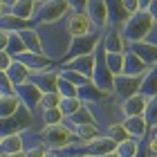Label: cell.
<instances>
[{
    "instance_id": "1",
    "label": "cell",
    "mask_w": 157,
    "mask_h": 157,
    "mask_svg": "<svg viewBox=\"0 0 157 157\" xmlns=\"http://www.w3.org/2000/svg\"><path fill=\"white\" fill-rule=\"evenodd\" d=\"M153 29H155V20L151 11H137L128 16V20L121 27V34H124L126 43H137V40H148Z\"/></svg>"
},
{
    "instance_id": "2",
    "label": "cell",
    "mask_w": 157,
    "mask_h": 157,
    "mask_svg": "<svg viewBox=\"0 0 157 157\" xmlns=\"http://www.w3.org/2000/svg\"><path fill=\"white\" fill-rule=\"evenodd\" d=\"M40 137H43V146L45 148H52V151H63V148H70L76 141V135L72 132V128L61 124H52V126H45L40 130Z\"/></svg>"
},
{
    "instance_id": "3",
    "label": "cell",
    "mask_w": 157,
    "mask_h": 157,
    "mask_svg": "<svg viewBox=\"0 0 157 157\" xmlns=\"http://www.w3.org/2000/svg\"><path fill=\"white\" fill-rule=\"evenodd\" d=\"M70 11H72V7H70L67 0H45V2L38 5L34 20H36V23H40V25L59 23V20L65 18Z\"/></svg>"
},
{
    "instance_id": "4",
    "label": "cell",
    "mask_w": 157,
    "mask_h": 157,
    "mask_svg": "<svg viewBox=\"0 0 157 157\" xmlns=\"http://www.w3.org/2000/svg\"><path fill=\"white\" fill-rule=\"evenodd\" d=\"M141 83H144V76H128V74H119L112 81V94H115L119 101L132 97L135 92H141Z\"/></svg>"
},
{
    "instance_id": "5",
    "label": "cell",
    "mask_w": 157,
    "mask_h": 157,
    "mask_svg": "<svg viewBox=\"0 0 157 157\" xmlns=\"http://www.w3.org/2000/svg\"><path fill=\"white\" fill-rule=\"evenodd\" d=\"M65 29L70 32V36H72V38H76V36H88V34L97 32L88 13H85V11H76V9H72V11L67 13Z\"/></svg>"
},
{
    "instance_id": "6",
    "label": "cell",
    "mask_w": 157,
    "mask_h": 157,
    "mask_svg": "<svg viewBox=\"0 0 157 157\" xmlns=\"http://www.w3.org/2000/svg\"><path fill=\"white\" fill-rule=\"evenodd\" d=\"M16 94H18V99H20V103L27 105V108L34 112V117L40 112V97H43V92H40L32 81H25V83L16 85Z\"/></svg>"
},
{
    "instance_id": "7",
    "label": "cell",
    "mask_w": 157,
    "mask_h": 157,
    "mask_svg": "<svg viewBox=\"0 0 157 157\" xmlns=\"http://www.w3.org/2000/svg\"><path fill=\"white\" fill-rule=\"evenodd\" d=\"M83 11L90 16L94 29L101 32V29H105V27L110 25V16H108V5H105V0H88Z\"/></svg>"
},
{
    "instance_id": "8",
    "label": "cell",
    "mask_w": 157,
    "mask_h": 157,
    "mask_svg": "<svg viewBox=\"0 0 157 157\" xmlns=\"http://www.w3.org/2000/svg\"><path fill=\"white\" fill-rule=\"evenodd\" d=\"M29 81L36 85L40 92H59V70H38L29 74Z\"/></svg>"
},
{
    "instance_id": "9",
    "label": "cell",
    "mask_w": 157,
    "mask_h": 157,
    "mask_svg": "<svg viewBox=\"0 0 157 157\" xmlns=\"http://www.w3.org/2000/svg\"><path fill=\"white\" fill-rule=\"evenodd\" d=\"M101 45L105 52H119L124 54L126 52V38L124 34H121V29H117V27H105V32L101 34Z\"/></svg>"
},
{
    "instance_id": "10",
    "label": "cell",
    "mask_w": 157,
    "mask_h": 157,
    "mask_svg": "<svg viewBox=\"0 0 157 157\" xmlns=\"http://www.w3.org/2000/svg\"><path fill=\"white\" fill-rule=\"evenodd\" d=\"M148 70H151V65H148L139 54H135L132 49H126L124 52V74H128V76H144Z\"/></svg>"
},
{
    "instance_id": "11",
    "label": "cell",
    "mask_w": 157,
    "mask_h": 157,
    "mask_svg": "<svg viewBox=\"0 0 157 157\" xmlns=\"http://www.w3.org/2000/svg\"><path fill=\"white\" fill-rule=\"evenodd\" d=\"M61 67L63 70H76V72L92 78V72H94V52L92 54H78L74 59H67V61L61 63Z\"/></svg>"
},
{
    "instance_id": "12",
    "label": "cell",
    "mask_w": 157,
    "mask_h": 157,
    "mask_svg": "<svg viewBox=\"0 0 157 157\" xmlns=\"http://www.w3.org/2000/svg\"><path fill=\"white\" fill-rule=\"evenodd\" d=\"M121 124L126 126L128 135H130L132 139H137V141H141V139L146 137V132H148V121H146L144 115H130V117H124V121H121Z\"/></svg>"
},
{
    "instance_id": "13",
    "label": "cell",
    "mask_w": 157,
    "mask_h": 157,
    "mask_svg": "<svg viewBox=\"0 0 157 157\" xmlns=\"http://www.w3.org/2000/svg\"><path fill=\"white\" fill-rule=\"evenodd\" d=\"M146 103H148V97L144 94V92H135L132 97H128V99H124V101H121V115H124V117L144 115Z\"/></svg>"
},
{
    "instance_id": "14",
    "label": "cell",
    "mask_w": 157,
    "mask_h": 157,
    "mask_svg": "<svg viewBox=\"0 0 157 157\" xmlns=\"http://www.w3.org/2000/svg\"><path fill=\"white\" fill-rule=\"evenodd\" d=\"M13 59H18L20 63H25L27 67L32 70V72H38V70H47V67H52V59H47L45 54H36V52H23V54H18V56H13Z\"/></svg>"
},
{
    "instance_id": "15",
    "label": "cell",
    "mask_w": 157,
    "mask_h": 157,
    "mask_svg": "<svg viewBox=\"0 0 157 157\" xmlns=\"http://www.w3.org/2000/svg\"><path fill=\"white\" fill-rule=\"evenodd\" d=\"M126 49H132L135 54H139L148 65H155L157 63V45L155 43H148V40H137V43H126Z\"/></svg>"
},
{
    "instance_id": "16",
    "label": "cell",
    "mask_w": 157,
    "mask_h": 157,
    "mask_svg": "<svg viewBox=\"0 0 157 157\" xmlns=\"http://www.w3.org/2000/svg\"><path fill=\"white\" fill-rule=\"evenodd\" d=\"M85 148H88V153L101 157V155L110 153V151H117V141L112 139L110 135H99L97 139H92L90 144H85Z\"/></svg>"
},
{
    "instance_id": "17",
    "label": "cell",
    "mask_w": 157,
    "mask_h": 157,
    "mask_svg": "<svg viewBox=\"0 0 157 157\" xmlns=\"http://www.w3.org/2000/svg\"><path fill=\"white\" fill-rule=\"evenodd\" d=\"M20 38H23L25 47L29 49V52H36V54H43V40H40V32L36 27H23V29H18Z\"/></svg>"
},
{
    "instance_id": "18",
    "label": "cell",
    "mask_w": 157,
    "mask_h": 157,
    "mask_svg": "<svg viewBox=\"0 0 157 157\" xmlns=\"http://www.w3.org/2000/svg\"><path fill=\"white\" fill-rule=\"evenodd\" d=\"M18 151H25L23 132L2 135V139H0V153H2V155H9V153H18Z\"/></svg>"
},
{
    "instance_id": "19",
    "label": "cell",
    "mask_w": 157,
    "mask_h": 157,
    "mask_svg": "<svg viewBox=\"0 0 157 157\" xmlns=\"http://www.w3.org/2000/svg\"><path fill=\"white\" fill-rule=\"evenodd\" d=\"M70 128H72V132L76 135V141H78V144H83V146L90 144L92 139H97L99 135H101L97 124H78V126H70Z\"/></svg>"
},
{
    "instance_id": "20",
    "label": "cell",
    "mask_w": 157,
    "mask_h": 157,
    "mask_svg": "<svg viewBox=\"0 0 157 157\" xmlns=\"http://www.w3.org/2000/svg\"><path fill=\"white\" fill-rule=\"evenodd\" d=\"M29 74H32V70L27 67L25 63H20L18 59H13V61H11V65L7 67V76L11 78V83H13V85H20V83L29 81Z\"/></svg>"
},
{
    "instance_id": "21",
    "label": "cell",
    "mask_w": 157,
    "mask_h": 157,
    "mask_svg": "<svg viewBox=\"0 0 157 157\" xmlns=\"http://www.w3.org/2000/svg\"><path fill=\"white\" fill-rule=\"evenodd\" d=\"M36 9H38V2L36 0H16L11 7V13L23 20H34L36 16Z\"/></svg>"
},
{
    "instance_id": "22",
    "label": "cell",
    "mask_w": 157,
    "mask_h": 157,
    "mask_svg": "<svg viewBox=\"0 0 157 157\" xmlns=\"http://www.w3.org/2000/svg\"><path fill=\"white\" fill-rule=\"evenodd\" d=\"M97 117H94V112H92L88 105H81V108H78L74 115H70V117H65L63 119V124H67V126H78V124H97L94 121Z\"/></svg>"
},
{
    "instance_id": "23",
    "label": "cell",
    "mask_w": 157,
    "mask_h": 157,
    "mask_svg": "<svg viewBox=\"0 0 157 157\" xmlns=\"http://www.w3.org/2000/svg\"><path fill=\"white\" fill-rule=\"evenodd\" d=\"M18 108H20L18 94H2V99H0V119L2 117H11Z\"/></svg>"
},
{
    "instance_id": "24",
    "label": "cell",
    "mask_w": 157,
    "mask_h": 157,
    "mask_svg": "<svg viewBox=\"0 0 157 157\" xmlns=\"http://www.w3.org/2000/svg\"><path fill=\"white\" fill-rule=\"evenodd\" d=\"M27 23H29V20H23V18H18V16H13L11 9L7 11L5 16H0V29L18 32V29H23V27H27Z\"/></svg>"
},
{
    "instance_id": "25",
    "label": "cell",
    "mask_w": 157,
    "mask_h": 157,
    "mask_svg": "<svg viewBox=\"0 0 157 157\" xmlns=\"http://www.w3.org/2000/svg\"><path fill=\"white\" fill-rule=\"evenodd\" d=\"M59 76H63L65 81H70L72 85H76V88H83V85L92 83V78H90V76H85V74H81V72H76V70H63V67H59Z\"/></svg>"
},
{
    "instance_id": "26",
    "label": "cell",
    "mask_w": 157,
    "mask_h": 157,
    "mask_svg": "<svg viewBox=\"0 0 157 157\" xmlns=\"http://www.w3.org/2000/svg\"><path fill=\"white\" fill-rule=\"evenodd\" d=\"M105 65H108L112 76L124 74V54H119V52H105Z\"/></svg>"
},
{
    "instance_id": "27",
    "label": "cell",
    "mask_w": 157,
    "mask_h": 157,
    "mask_svg": "<svg viewBox=\"0 0 157 157\" xmlns=\"http://www.w3.org/2000/svg\"><path fill=\"white\" fill-rule=\"evenodd\" d=\"M117 153L121 157H137V153H139V141L132 139V137L119 141V144H117Z\"/></svg>"
},
{
    "instance_id": "28",
    "label": "cell",
    "mask_w": 157,
    "mask_h": 157,
    "mask_svg": "<svg viewBox=\"0 0 157 157\" xmlns=\"http://www.w3.org/2000/svg\"><path fill=\"white\" fill-rule=\"evenodd\" d=\"M81 105H83V101H81L78 97H61L59 108H61V112H63V117H70V115H74Z\"/></svg>"
},
{
    "instance_id": "29",
    "label": "cell",
    "mask_w": 157,
    "mask_h": 157,
    "mask_svg": "<svg viewBox=\"0 0 157 157\" xmlns=\"http://www.w3.org/2000/svg\"><path fill=\"white\" fill-rule=\"evenodd\" d=\"M7 52H9L11 56H18V54L27 52V47H25V43H23V38H20V34H18V32H9V43H7Z\"/></svg>"
},
{
    "instance_id": "30",
    "label": "cell",
    "mask_w": 157,
    "mask_h": 157,
    "mask_svg": "<svg viewBox=\"0 0 157 157\" xmlns=\"http://www.w3.org/2000/svg\"><path fill=\"white\" fill-rule=\"evenodd\" d=\"M40 119L45 126H52V124H61L65 117H63L61 108H40Z\"/></svg>"
},
{
    "instance_id": "31",
    "label": "cell",
    "mask_w": 157,
    "mask_h": 157,
    "mask_svg": "<svg viewBox=\"0 0 157 157\" xmlns=\"http://www.w3.org/2000/svg\"><path fill=\"white\" fill-rule=\"evenodd\" d=\"M144 117H146V121H148V128H155V126H157V94L148 97Z\"/></svg>"
},
{
    "instance_id": "32",
    "label": "cell",
    "mask_w": 157,
    "mask_h": 157,
    "mask_svg": "<svg viewBox=\"0 0 157 157\" xmlns=\"http://www.w3.org/2000/svg\"><path fill=\"white\" fill-rule=\"evenodd\" d=\"M105 135H110V137L115 139L117 144L130 137V135H128V130H126V126L121 124V121H115V124H110V126H108V132H105Z\"/></svg>"
},
{
    "instance_id": "33",
    "label": "cell",
    "mask_w": 157,
    "mask_h": 157,
    "mask_svg": "<svg viewBox=\"0 0 157 157\" xmlns=\"http://www.w3.org/2000/svg\"><path fill=\"white\" fill-rule=\"evenodd\" d=\"M59 103H61V94L59 92H43L40 108H59Z\"/></svg>"
},
{
    "instance_id": "34",
    "label": "cell",
    "mask_w": 157,
    "mask_h": 157,
    "mask_svg": "<svg viewBox=\"0 0 157 157\" xmlns=\"http://www.w3.org/2000/svg\"><path fill=\"white\" fill-rule=\"evenodd\" d=\"M59 94L61 97H78V88L65 81L63 76H59Z\"/></svg>"
},
{
    "instance_id": "35",
    "label": "cell",
    "mask_w": 157,
    "mask_h": 157,
    "mask_svg": "<svg viewBox=\"0 0 157 157\" xmlns=\"http://www.w3.org/2000/svg\"><path fill=\"white\" fill-rule=\"evenodd\" d=\"M0 94H16V85L11 83L5 70H0Z\"/></svg>"
},
{
    "instance_id": "36",
    "label": "cell",
    "mask_w": 157,
    "mask_h": 157,
    "mask_svg": "<svg viewBox=\"0 0 157 157\" xmlns=\"http://www.w3.org/2000/svg\"><path fill=\"white\" fill-rule=\"evenodd\" d=\"M121 5H124V9L128 16H132V13L139 11V0H121Z\"/></svg>"
},
{
    "instance_id": "37",
    "label": "cell",
    "mask_w": 157,
    "mask_h": 157,
    "mask_svg": "<svg viewBox=\"0 0 157 157\" xmlns=\"http://www.w3.org/2000/svg\"><path fill=\"white\" fill-rule=\"evenodd\" d=\"M11 61H13V56L7 52V49H0V70H5V72H7V67L11 65Z\"/></svg>"
},
{
    "instance_id": "38",
    "label": "cell",
    "mask_w": 157,
    "mask_h": 157,
    "mask_svg": "<svg viewBox=\"0 0 157 157\" xmlns=\"http://www.w3.org/2000/svg\"><path fill=\"white\" fill-rule=\"evenodd\" d=\"M45 151H47L45 146H32L25 151V157H45Z\"/></svg>"
},
{
    "instance_id": "39",
    "label": "cell",
    "mask_w": 157,
    "mask_h": 157,
    "mask_svg": "<svg viewBox=\"0 0 157 157\" xmlns=\"http://www.w3.org/2000/svg\"><path fill=\"white\" fill-rule=\"evenodd\" d=\"M144 155H146V157H157V141H155V139H151V141L146 144Z\"/></svg>"
},
{
    "instance_id": "40",
    "label": "cell",
    "mask_w": 157,
    "mask_h": 157,
    "mask_svg": "<svg viewBox=\"0 0 157 157\" xmlns=\"http://www.w3.org/2000/svg\"><path fill=\"white\" fill-rule=\"evenodd\" d=\"M9 43V29H0V49H7Z\"/></svg>"
},
{
    "instance_id": "41",
    "label": "cell",
    "mask_w": 157,
    "mask_h": 157,
    "mask_svg": "<svg viewBox=\"0 0 157 157\" xmlns=\"http://www.w3.org/2000/svg\"><path fill=\"white\" fill-rule=\"evenodd\" d=\"M67 2H70V7H72V9L83 11V9H85V2H88V0H67Z\"/></svg>"
},
{
    "instance_id": "42",
    "label": "cell",
    "mask_w": 157,
    "mask_h": 157,
    "mask_svg": "<svg viewBox=\"0 0 157 157\" xmlns=\"http://www.w3.org/2000/svg\"><path fill=\"white\" fill-rule=\"evenodd\" d=\"M148 11H151V16H153V20L157 23V0H153V2H151V7H148Z\"/></svg>"
},
{
    "instance_id": "43",
    "label": "cell",
    "mask_w": 157,
    "mask_h": 157,
    "mask_svg": "<svg viewBox=\"0 0 157 157\" xmlns=\"http://www.w3.org/2000/svg\"><path fill=\"white\" fill-rule=\"evenodd\" d=\"M151 2H153V0H139V11H148Z\"/></svg>"
},
{
    "instance_id": "44",
    "label": "cell",
    "mask_w": 157,
    "mask_h": 157,
    "mask_svg": "<svg viewBox=\"0 0 157 157\" xmlns=\"http://www.w3.org/2000/svg\"><path fill=\"white\" fill-rule=\"evenodd\" d=\"M45 157H61V155L56 153V151H52V148H47V151H45Z\"/></svg>"
},
{
    "instance_id": "45",
    "label": "cell",
    "mask_w": 157,
    "mask_h": 157,
    "mask_svg": "<svg viewBox=\"0 0 157 157\" xmlns=\"http://www.w3.org/2000/svg\"><path fill=\"white\" fill-rule=\"evenodd\" d=\"M2 157H25V151H18V153H9V155H2Z\"/></svg>"
},
{
    "instance_id": "46",
    "label": "cell",
    "mask_w": 157,
    "mask_h": 157,
    "mask_svg": "<svg viewBox=\"0 0 157 157\" xmlns=\"http://www.w3.org/2000/svg\"><path fill=\"white\" fill-rule=\"evenodd\" d=\"M0 2H2L5 7H9V9H11V7H13V2H16V0H0Z\"/></svg>"
},
{
    "instance_id": "47",
    "label": "cell",
    "mask_w": 157,
    "mask_h": 157,
    "mask_svg": "<svg viewBox=\"0 0 157 157\" xmlns=\"http://www.w3.org/2000/svg\"><path fill=\"white\" fill-rule=\"evenodd\" d=\"M101 157H121L117 151H110V153H105V155H101Z\"/></svg>"
},
{
    "instance_id": "48",
    "label": "cell",
    "mask_w": 157,
    "mask_h": 157,
    "mask_svg": "<svg viewBox=\"0 0 157 157\" xmlns=\"http://www.w3.org/2000/svg\"><path fill=\"white\" fill-rule=\"evenodd\" d=\"M7 11H9V7H5L2 2H0V16H5V13H7Z\"/></svg>"
},
{
    "instance_id": "49",
    "label": "cell",
    "mask_w": 157,
    "mask_h": 157,
    "mask_svg": "<svg viewBox=\"0 0 157 157\" xmlns=\"http://www.w3.org/2000/svg\"><path fill=\"white\" fill-rule=\"evenodd\" d=\"M81 157H97V155H92V153H85V155H81Z\"/></svg>"
},
{
    "instance_id": "50",
    "label": "cell",
    "mask_w": 157,
    "mask_h": 157,
    "mask_svg": "<svg viewBox=\"0 0 157 157\" xmlns=\"http://www.w3.org/2000/svg\"><path fill=\"white\" fill-rule=\"evenodd\" d=\"M36 2H38V5H40V2H45V0H36Z\"/></svg>"
},
{
    "instance_id": "51",
    "label": "cell",
    "mask_w": 157,
    "mask_h": 157,
    "mask_svg": "<svg viewBox=\"0 0 157 157\" xmlns=\"http://www.w3.org/2000/svg\"><path fill=\"white\" fill-rule=\"evenodd\" d=\"M0 139H2V135H0Z\"/></svg>"
},
{
    "instance_id": "52",
    "label": "cell",
    "mask_w": 157,
    "mask_h": 157,
    "mask_svg": "<svg viewBox=\"0 0 157 157\" xmlns=\"http://www.w3.org/2000/svg\"><path fill=\"white\" fill-rule=\"evenodd\" d=\"M0 99H2V94H0Z\"/></svg>"
}]
</instances>
